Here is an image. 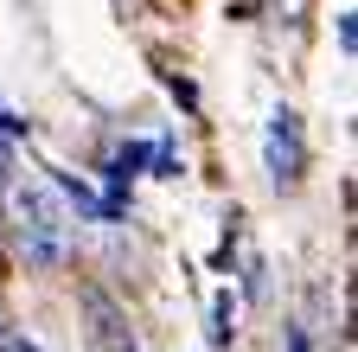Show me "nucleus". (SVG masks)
Listing matches in <instances>:
<instances>
[{
  "label": "nucleus",
  "mask_w": 358,
  "mask_h": 352,
  "mask_svg": "<svg viewBox=\"0 0 358 352\" xmlns=\"http://www.w3.org/2000/svg\"><path fill=\"white\" fill-rule=\"evenodd\" d=\"M0 346H7V327H0Z\"/></svg>",
  "instance_id": "nucleus-7"
},
{
  "label": "nucleus",
  "mask_w": 358,
  "mask_h": 352,
  "mask_svg": "<svg viewBox=\"0 0 358 352\" xmlns=\"http://www.w3.org/2000/svg\"><path fill=\"white\" fill-rule=\"evenodd\" d=\"M339 45H345V58H352V45H358V26H352V13H339Z\"/></svg>",
  "instance_id": "nucleus-5"
},
{
  "label": "nucleus",
  "mask_w": 358,
  "mask_h": 352,
  "mask_svg": "<svg viewBox=\"0 0 358 352\" xmlns=\"http://www.w3.org/2000/svg\"><path fill=\"white\" fill-rule=\"evenodd\" d=\"M83 307H90V346H96V352H134V333L115 314L109 295H83Z\"/></svg>",
  "instance_id": "nucleus-3"
},
{
  "label": "nucleus",
  "mask_w": 358,
  "mask_h": 352,
  "mask_svg": "<svg viewBox=\"0 0 358 352\" xmlns=\"http://www.w3.org/2000/svg\"><path fill=\"white\" fill-rule=\"evenodd\" d=\"M211 339H217V346H231V339H237V301H231V295H217V301H211Z\"/></svg>",
  "instance_id": "nucleus-4"
},
{
  "label": "nucleus",
  "mask_w": 358,
  "mask_h": 352,
  "mask_svg": "<svg viewBox=\"0 0 358 352\" xmlns=\"http://www.w3.org/2000/svg\"><path fill=\"white\" fill-rule=\"evenodd\" d=\"M262 160H268V180H275V186H301V173H307V135H301V115H294L288 103L268 109Z\"/></svg>",
  "instance_id": "nucleus-2"
},
{
  "label": "nucleus",
  "mask_w": 358,
  "mask_h": 352,
  "mask_svg": "<svg viewBox=\"0 0 358 352\" xmlns=\"http://www.w3.org/2000/svg\"><path fill=\"white\" fill-rule=\"evenodd\" d=\"M288 352H307V339H301V333H288Z\"/></svg>",
  "instance_id": "nucleus-6"
},
{
  "label": "nucleus",
  "mask_w": 358,
  "mask_h": 352,
  "mask_svg": "<svg viewBox=\"0 0 358 352\" xmlns=\"http://www.w3.org/2000/svg\"><path fill=\"white\" fill-rule=\"evenodd\" d=\"M0 205H7L13 237H20L32 269H64L71 262V211H64L58 186L52 180H20V167H13V180L0 186Z\"/></svg>",
  "instance_id": "nucleus-1"
}]
</instances>
